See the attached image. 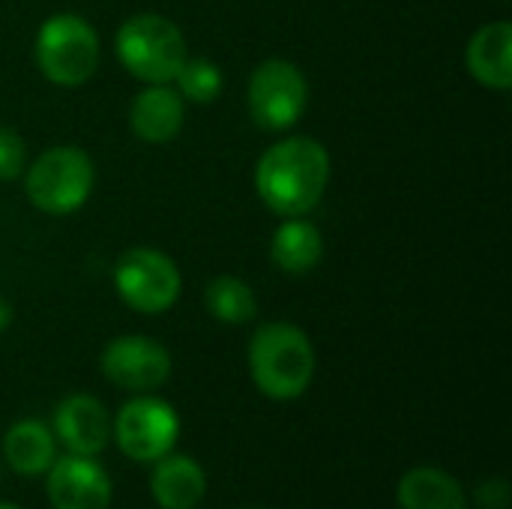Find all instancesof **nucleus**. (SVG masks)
<instances>
[{
  "label": "nucleus",
  "instance_id": "5701e85b",
  "mask_svg": "<svg viewBox=\"0 0 512 509\" xmlns=\"http://www.w3.org/2000/svg\"><path fill=\"white\" fill-rule=\"evenodd\" d=\"M0 509H21V507H15V504H3V501H0Z\"/></svg>",
  "mask_w": 512,
  "mask_h": 509
},
{
  "label": "nucleus",
  "instance_id": "f3484780",
  "mask_svg": "<svg viewBox=\"0 0 512 509\" xmlns=\"http://www.w3.org/2000/svg\"><path fill=\"white\" fill-rule=\"evenodd\" d=\"M321 252H324L321 231L312 222H303L300 216L279 225L270 246L276 267L285 273H309L321 261Z\"/></svg>",
  "mask_w": 512,
  "mask_h": 509
},
{
  "label": "nucleus",
  "instance_id": "a211bd4d",
  "mask_svg": "<svg viewBox=\"0 0 512 509\" xmlns=\"http://www.w3.org/2000/svg\"><path fill=\"white\" fill-rule=\"evenodd\" d=\"M207 309L222 324H246L255 318L258 303L252 288L237 276H219L207 285Z\"/></svg>",
  "mask_w": 512,
  "mask_h": 509
},
{
  "label": "nucleus",
  "instance_id": "1a4fd4ad",
  "mask_svg": "<svg viewBox=\"0 0 512 509\" xmlns=\"http://www.w3.org/2000/svg\"><path fill=\"white\" fill-rule=\"evenodd\" d=\"M102 375L129 393H153L171 375L168 351L147 336H117L102 351Z\"/></svg>",
  "mask_w": 512,
  "mask_h": 509
},
{
  "label": "nucleus",
  "instance_id": "dca6fc26",
  "mask_svg": "<svg viewBox=\"0 0 512 509\" xmlns=\"http://www.w3.org/2000/svg\"><path fill=\"white\" fill-rule=\"evenodd\" d=\"M3 456L18 477H39L57 459V438L42 420H18L3 435Z\"/></svg>",
  "mask_w": 512,
  "mask_h": 509
},
{
  "label": "nucleus",
  "instance_id": "4468645a",
  "mask_svg": "<svg viewBox=\"0 0 512 509\" xmlns=\"http://www.w3.org/2000/svg\"><path fill=\"white\" fill-rule=\"evenodd\" d=\"M471 75L492 90H507L512 84V24L495 21L474 33L468 45Z\"/></svg>",
  "mask_w": 512,
  "mask_h": 509
},
{
  "label": "nucleus",
  "instance_id": "423d86ee",
  "mask_svg": "<svg viewBox=\"0 0 512 509\" xmlns=\"http://www.w3.org/2000/svg\"><path fill=\"white\" fill-rule=\"evenodd\" d=\"M114 288L129 309L141 315H159L168 312L180 297V270L168 255L135 246L120 255L114 267Z\"/></svg>",
  "mask_w": 512,
  "mask_h": 509
},
{
  "label": "nucleus",
  "instance_id": "9b49d317",
  "mask_svg": "<svg viewBox=\"0 0 512 509\" xmlns=\"http://www.w3.org/2000/svg\"><path fill=\"white\" fill-rule=\"evenodd\" d=\"M51 432L72 456H99L111 438V420L96 396L72 393L54 408Z\"/></svg>",
  "mask_w": 512,
  "mask_h": 509
},
{
  "label": "nucleus",
  "instance_id": "7ed1b4c3",
  "mask_svg": "<svg viewBox=\"0 0 512 509\" xmlns=\"http://www.w3.org/2000/svg\"><path fill=\"white\" fill-rule=\"evenodd\" d=\"M117 57L135 78L147 84H168L186 60V39L180 27L162 15H132L117 30Z\"/></svg>",
  "mask_w": 512,
  "mask_h": 509
},
{
  "label": "nucleus",
  "instance_id": "2eb2a0df",
  "mask_svg": "<svg viewBox=\"0 0 512 509\" xmlns=\"http://www.w3.org/2000/svg\"><path fill=\"white\" fill-rule=\"evenodd\" d=\"M399 509H468V495L462 483L432 465L411 468L396 489Z\"/></svg>",
  "mask_w": 512,
  "mask_h": 509
},
{
  "label": "nucleus",
  "instance_id": "20e7f679",
  "mask_svg": "<svg viewBox=\"0 0 512 509\" xmlns=\"http://www.w3.org/2000/svg\"><path fill=\"white\" fill-rule=\"evenodd\" d=\"M36 63L48 81L78 87L99 66V36L81 15H51L36 33Z\"/></svg>",
  "mask_w": 512,
  "mask_h": 509
},
{
  "label": "nucleus",
  "instance_id": "412c9836",
  "mask_svg": "<svg viewBox=\"0 0 512 509\" xmlns=\"http://www.w3.org/2000/svg\"><path fill=\"white\" fill-rule=\"evenodd\" d=\"M474 498H477V507L480 509H510L512 489L504 477H492V480L477 486Z\"/></svg>",
  "mask_w": 512,
  "mask_h": 509
},
{
  "label": "nucleus",
  "instance_id": "4be33fe9",
  "mask_svg": "<svg viewBox=\"0 0 512 509\" xmlns=\"http://www.w3.org/2000/svg\"><path fill=\"white\" fill-rule=\"evenodd\" d=\"M12 324V306L6 300H0V333Z\"/></svg>",
  "mask_w": 512,
  "mask_h": 509
},
{
  "label": "nucleus",
  "instance_id": "aec40b11",
  "mask_svg": "<svg viewBox=\"0 0 512 509\" xmlns=\"http://www.w3.org/2000/svg\"><path fill=\"white\" fill-rule=\"evenodd\" d=\"M24 168H27L24 138L15 129L0 126V180H15L24 174Z\"/></svg>",
  "mask_w": 512,
  "mask_h": 509
},
{
  "label": "nucleus",
  "instance_id": "f03ea898",
  "mask_svg": "<svg viewBox=\"0 0 512 509\" xmlns=\"http://www.w3.org/2000/svg\"><path fill=\"white\" fill-rule=\"evenodd\" d=\"M249 372L264 396L279 402L297 399L312 384L315 348L309 336L294 324H264L249 342Z\"/></svg>",
  "mask_w": 512,
  "mask_h": 509
},
{
  "label": "nucleus",
  "instance_id": "b1692460",
  "mask_svg": "<svg viewBox=\"0 0 512 509\" xmlns=\"http://www.w3.org/2000/svg\"><path fill=\"white\" fill-rule=\"evenodd\" d=\"M0 483H3V468H0Z\"/></svg>",
  "mask_w": 512,
  "mask_h": 509
},
{
  "label": "nucleus",
  "instance_id": "9d476101",
  "mask_svg": "<svg viewBox=\"0 0 512 509\" xmlns=\"http://www.w3.org/2000/svg\"><path fill=\"white\" fill-rule=\"evenodd\" d=\"M45 492L54 509H108L111 477L96 456H63L45 471Z\"/></svg>",
  "mask_w": 512,
  "mask_h": 509
},
{
  "label": "nucleus",
  "instance_id": "ddd939ff",
  "mask_svg": "<svg viewBox=\"0 0 512 509\" xmlns=\"http://www.w3.org/2000/svg\"><path fill=\"white\" fill-rule=\"evenodd\" d=\"M129 126L147 144L171 141L183 126V96L165 84H150L135 96L129 108Z\"/></svg>",
  "mask_w": 512,
  "mask_h": 509
},
{
  "label": "nucleus",
  "instance_id": "39448f33",
  "mask_svg": "<svg viewBox=\"0 0 512 509\" xmlns=\"http://www.w3.org/2000/svg\"><path fill=\"white\" fill-rule=\"evenodd\" d=\"M24 171L30 204L51 216L75 213L93 189V162L78 147H51Z\"/></svg>",
  "mask_w": 512,
  "mask_h": 509
},
{
  "label": "nucleus",
  "instance_id": "6ab92c4d",
  "mask_svg": "<svg viewBox=\"0 0 512 509\" xmlns=\"http://www.w3.org/2000/svg\"><path fill=\"white\" fill-rule=\"evenodd\" d=\"M174 81L180 84V96L189 102H198V105L213 102L222 90V72L207 57H192V60L186 57Z\"/></svg>",
  "mask_w": 512,
  "mask_h": 509
},
{
  "label": "nucleus",
  "instance_id": "f8f14e48",
  "mask_svg": "<svg viewBox=\"0 0 512 509\" xmlns=\"http://www.w3.org/2000/svg\"><path fill=\"white\" fill-rule=\"evenodd\" d=\"M150 495L162 509H195L207 495V474L195 459L165 453L150 474Z\"/></svg>",
  "mask_w": 512,
  "mask_h": 509
},
{
  "label": "nucleus",
  "instance_id": "f257e3e1",
  "mask_svg": "<svg viewBox=\"0 0 512 509\" xmlns=\"http://www.w3.org/2000/svg\"><path fill=\"white\" fill-rule=\"evenodd\" d=\"M327 180L330 156L324 144L306 135H294L273 144L255 168V186L261 201L273 213L288 219L315 210L327 189Z\"/></svg>",
  "mask_w": 512,
  "mask_h": 509
},
{
  "label": "nucleus",
  "instance_id": "6e6552de",
  "mask_svg": "<svg viewBox=\"0 0 512 509\" xmlns=\"http://www.w3.org/2000/svg\"><path fill=\"white\" fill-rule=\"evenodd\" d=\"M114 438L120 453L132 462H156L174 450L180 438V417L168 402L141 396L120 408L114 420Z\"/></svg>",
  "mask_w": 512,
  "mask_h": 509
},
{
  "label": "nucleus",
  "instance_id": "0eeeda50",
  "mask_svg": "<svg viewBox=\"0 0 512 509\" xmlns=\"http://www.w3.org/2000/svg\"><path fill=\"white\" fill-rule=\"evenodd\" d=\"M309 87L288 60H264L249 78V114L267 132L291 129L306 111Z\"/></svg>",
  "mask_w": 512,
  "mask_h": 509
}]
</instances>
